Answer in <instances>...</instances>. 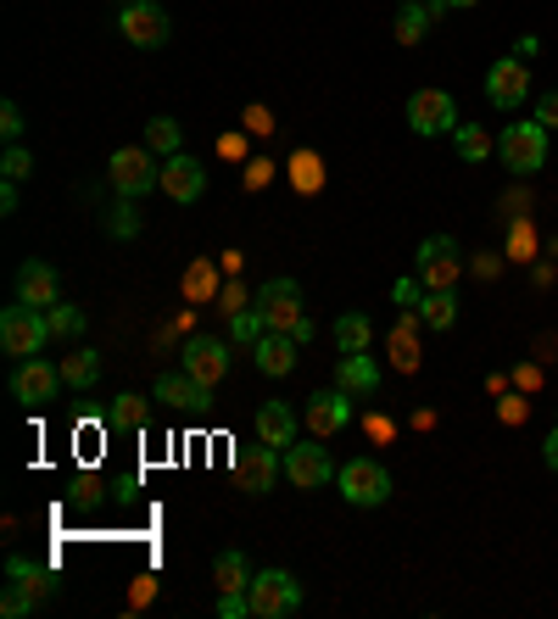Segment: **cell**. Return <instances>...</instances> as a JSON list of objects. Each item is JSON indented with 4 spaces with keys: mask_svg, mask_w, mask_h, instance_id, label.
Instances as JSON below:
<instances>
[{
    "mask_svg": "<svg viewBox=\"0 0 558 619\" xmlns=\"http://www.w3.org/2000/svg\"><path fill=\"white\" fill-rule=\"evenodd\" d=\"M257 313L268 318V330L296 335V341L307 346L313 324H307V313H302V285H296V279H268V285H263V296H257Z\"/></svg>",
    "mask_w": 558,
    "mask_h": 619,
    "instance_id": "obj_1",
    "label": "cell"
},
{
    "mask_svg": "<svg viewBox=\"0 0 558 619\" xmlns=\"http://www.w3.org/2000/svg\"><path fill=\"white\" fill-rule=\"evenodd\" d=\"M246 597H252V619H285L302 608V580L291 569H257Z\"/></svg>",
    "mask_w": 558,
    "mask_h": 619,
    "instance_id": "obj_2",
    "label": "cell"
},
{
    "mask_svg": "<svg viewBox=\"0 0 558 619\" xmlns=\"http://www.w3.org/2000/svg\"><path fill=\"white\" fill-rule=\"evenodd\" d=\"M51 341V318L46 307H29V302H12L0 313V346L12 357H40V346Z\"/></svg>",
    "mask_w": 558,
    "mask_h": 619,
    "instance_id": "obj_3",
    "label": "cell"
},
{
    "mask_svg": "<svg viewBox=\"0 0 558 619\" xmlns=\"http://www.w3.org/2000/svg\"><path fill=\"white\" fill-rule=\"evenodd\" d=\"M107 174H112L118 196H129V202H140L146 190H163V163H157L151 146H124V151H112Z\"/></svg>",
    "mask_w": 558,
    "mask_h": 619,
    "instance_id": "obj_4",
    "label": "cell"
},
{
    "mask_svg": "<svg viewBox=\"0 0 558 619\" xmlns=\"http://www.w3.org/2000/svg\"><path fill=\"white\" fill-rule=\"evenodd\" d=\"M335 485H341V497H346L352 508H380V502L391 497V469H385L380 458H346V463L335 469Z\"/></svg>",
    "mask_w": 558,
    "mask_h": 619,
    "instance_id": "obj_5",
    "label": "cell"
},
{
    "mask_svg": "<svg viewBox=\"0 0 558 619\" xmlns=\"http://www.w3.org/2000/svg\"><path fill=\"white\" fill-rule=\"evenodd\" d=\"M497 157H502V168L513 174V179H525V174H536L541 163H547V129L530 118V124H508L502 135H497Z\"/></svg>",
    "mask_w": 558,
    "mask_h": 619,
    "instance_id": "obj_6",
    "label": "cell"
},
{
    "mask_svg": "<svg viewBox=\"0 0 558 619\" xmlns=\"http://www.w3.org/2000/svg\"><path fill=\"white\" fill-rule=\"evenodd\" d=\"M118 29H124V40L140 46V51H157V46H168V35H174V23H168V12L157 7V0H129L124 18H118Z\"/></svg>",
    "mask_w": 558,
    "mask_h": 619,
    "instance_id": "obj_7",
    "label": "cell"
},
{
    "mask_svg": "<svg viewBox=\"0 0 558 619\" xmlns=\"http://www.w3.org/2000/svg\"><path fill=\"white\" fill-rule=\"evenodd\" d=\"M408 129L413 135H452L458 129V107L447 90H413L408 96Z\"/></svg>",
    "mask_w": 558,
    "mask_h": 619,
    "instance_id": "obj_8",
    "label": "cell"
},
{
    "mask_svg": "<svg viewBox=\"0 0 558 619\" xmlns=\"http://www.w3.org/2000/svg\"><path fill=\"white\" fill-rule=\"evenodd\" d=\"M302 419H307V430L319 435V441H330V435H341L346 424H352V391H313L307 402H302Z\"/></svg>",
    "mask_w": 558,
    "mask_h": 619,
    "instance_id": "obj_9",
    "label": "cell"
},
{
    "mask_svg": "<svg viewBox=\"0 0 558 619\" xmlns=\"http://www.w3.org/2000/svg\"><path fill=\"white\" fill-rule=\"evenodd\" d=\"M285 469V458H280V446H268V441H246V446H235V480H241V491H268L274 485V474Z\"/></svg>",
    "mask_w": 558,
    "mask_h": 619,
    "instance_id": "obj_10",
    "label": "cell"
},
{
    "mask_svg": "<svg viewBox=\"0 0 558 619\" xmlns=\"http://www.w3.org/2000/svg\"><path fill=\"white\" fill-rule=\"evenodd\" d=\"M57 385H62V369H51L46 357H18V369H12V396L18 402L46 407V402H57Z\"/></svg>",
    "mask_w": 558,
    "mask_h": 619,
    "instance_id": "obj_11",
    "label": "cell"
},
{
    "mask_svg": "<svg viewBox=\"0 0 558 619\" xmlns=\"http://www.w3.org/2000/svg\"><path fill=\"white\" fill-rule=\"evenodd\" d=\"M285 480L296 485V491H319V485H330L335 480V463H330V452L319 446V441H307V446H285Z\"/></svg>",
    "mask_w": 558,
    "mask_h": 619,
    "instance_id": "obj_12",
    "label": "cell"
},
{
    "mask_svg": "<svg viewBox=\"0 0 558 619\" xmlns=\"http://www.w3.org/2000/svg\"><path fill=\"white\" fill-rule=\"evenodd\" d=\"M525 96H530V68H525L519 57L491 62V73H486V101L502 107V112H513V107H525Z\"/></svg>",
    "mask_w": 558,
    "mask_h": 619,
    "instance_id": "obj_13",
    "label": "cell"
},
{
    "mask_svg": "<svg viewBox=\"0 0 558 619\" xmlns=\"http://www.w3.org/2000/svg\"><path fill=\"white\" fill-rule=\"evenodd\" d=\"M419 279H424V291H452V279H458V240L430 235L419 246Z\"/></svg>",
    "mask_w": 558,
    "mask_h": 619,
    "instance_id": "obj_14",
    "label": "cell"
},
{
    "mask_svg": "<svg viewBox=\"0 0 558 619\" xmlns=\"http://www.w3.org/2000/svg\"><path fill=\"white\" fill-rule=\"evenodd\" d=\"M163 190H168V202L190 207V202H202V190H207V168H202L196 157H168V163H163Z\"/></svg>",
    "mask_w": 558,
    "mask_h": 619,
    "instance_id": "obj_15",
    "label": "cell"
},
{
    "mask_svg": "<svg viewBox=\"0 0 558 619\" xmlns=\"http://www.w3.org/2000/svg\"><path fill=\"white\" fill-rule=\"evenodd\" d=\"M185 369H190L202 385H218V380L229 374V346L213 341V335H190V341H185Z\"/></svg>",
    "mask_w": 558,
    "mask_h": 619,
    "instance_id": "obj_16",
    "label": "cell"
},
{
    "mask_svg": "<svg viewBox=\"0 0 558 619\" xmlns=\"http://www.w3.org/2000/svg\"><path fill=\"white\" fill-rule=\"evenodd\" d=\"M157 402H168V407H207L213 402V385H202L190 369H174V374H157V391H151Z\"/></svg>",
    "mask_w": 558,
    "mask_h": 619,
    "instance_id": "obj_17",
    "label": "cell"
},
{
    "mask_svg": "<svg viewBox=\"0 0 558 619\" xmlns=\"http://www.w3.org/2000/svg\"><path fill=\"white\" fill-rule=\"evenodd\" d=\"M57 296H62V279H57L51 263H23V268H18V302H29V307H57Z\"/></svg>",
    "mask_w": 558,
    "mask_h": 619,
    "instance_id": "obj_18",
    "label": "cell"
},
{
    "mask_svg": "<svg viewBox=\"0 0 558 619\" xmlns=\"http://www.w3.org/2000/svg\"><path fill=\"white\" fill-rule=\"evenodd\" d=\"M296 335H280V330H268L263 341H257V369L268 374V380H285L291 369H296Z\"/></svg>",
    "mask_w": 558,
    "mask_h": 619,
    "instance_id": "obj_19",
    "label": "cell"
},
{
    "mask_svg": "<svg viewBox=\"0 0 558 619\" xmlns=\"http://www.w3.org/2000/svg\"><path fill=\"white\" fill-rule=\"evenodd\" d=\"M335 385L352 391V396H374V391H380V363L363 357V352H346V357L335 363Z\"/></svg>",
    "mask_w": 558,
    "mask_h": 619,
    "instance_id": "obj_20",
    "label": "cell"
},
{
    "mask_svg": "<svg viewBox=\"0 0 558 619\" xmlns=\"http://www.w3.org/2000/svg\"><path fill=\"white\" fill-rule=\"evenodd\" d=\"M257 441H268V446H291L296 441V413L285 407V402H263L257 407Z\"/></svg>",
    "mask_w": 558,
    "mask_h": 619,
    "instance_id": "obj_21",
    "label": "cell"
},
{
    "mask_svg": "<svg viewBox=\"0 0 558 619\" xmlns=\"http://www.w3.org/2000/svg\"><path fill=\"white\" fill-rule=\"evenodd\" d=\"M430 23H435L430 0H402V12H397V40H402V46H419Z\"/></svg>",
    "mask_w": 558,
    "mask_h": 619,
    "instance_id": "obj_22",
    "label": "cell"
},
{
    "mask_svg": "<svg viewBox=\"0 0 558 619\" xmlns=\"http://www.w3.org/2000/svg\"><path fill=\"white\" fill-rule=\"evenodd\" d=\"M419 318H424L430 330H452V324H458V296H452V291H424V296H419Z\"/></svg>",
    "mask_w": 558,
    "mask_h": 619,
    "instance_id": "obj_23",
    "label": "cell"
},
{
    "mask_svg": "<svg viewBox=\"0 0 558 619\" xmlns=\"http://www.w3.org/2000/svg\"><path fill=\"white\" fill-rule=\"evenodd\" d=\"M369 341H374V324H369L363 313H341V318H335V346H341V357H346V352H369Z\"/></svg>",
    "mask_w": 558,
    "mask_h": 619,
    "instance_id": "obj_24",
    "label": "cell"
},
{
    "mask_svg": "<svg viewBox=\"0 0 558 619\" xmlns=\"http://www.w3.org/2000/svg\"><path fill=\"white\" fill-rule=\"evenodd\" d=\"M213 580H218V591H246L252 586V563H246V552H218V563H213Z\"/></svg>",
    "mask_w": 558,
    "mask_h": 619,
    "instance_id": "obj_25",
    "label": "cell"
},
{
    "mask_svg": "<svg viewBox=\"0 0 558 619\" xmlns=\"http://www.w3.org/2000/svg\"><path fill=\"white\" fill-rule=\"evenodd\" d=\"M62 380H68L74 391L96 385V380H101V357H96V352H85V346H74V357L62 363Z\"/></svg>",
    "mask_w": 558,
    "mask_h": 619,
    "instance_id": "obj_26",
    "label": "cell"
},
{
    "mask_svg": "<svg viewBox=\"0 0 558 619\" xmlns=\"http://www.w3.org/2000/svg\"><path fill=\"white\" fill-rule=\"evenodd\" d=\"M179 140H185V135H179L174 118H151V124H146V146H151L157 157H179Z\"/></svg>",
    "mask_w": 558,
    "mask_h": 619,
    "instance_id": "obj_27",
    "label": "cell"
},
{
    "mask_svg": "<svg viewBox=\"0 0 558 619\" xmlns=\"http://www.w3.org/2000/svg\"><path fill=\"white\" fill-rule=\"evenodd\" d=\"M452 135H458L452 146H458L463 163H486V157H491V135H486L480 124H463V129H452Z\"/></svg>",
    "mask_w": 558,
    "mask_h": 619,
    "instance_id": "obj_28",
    "label": "cell"
},
{
    "mask_svg": "<svg viewBox=\"0 0 558 619\" xmlns=\"http://www.w3.org/2000/svg\"><path fill=\"white\" fill-rule=\"evenodd\" d=\"M291 185H296L302 196H319V190H324V163H319L313 151H302V157L291 163Z\"/></svg>",
    "mask_w": 558,
    "mask_h": 619,
    "instance_id": "obj_29",
    "label": "cell"
},
{
    "mask_svg": "<svg viewBox=\"0 0 558 619\" xmlns=\"http://www.w3.org/2000/svg\"><path fill=\"white\" fill-rule=\"evenodd\" d=\"M46 318H51V335H57V341H79V335H85V313L68 307V302L46 307Z\"/></svg>",
    "mask_w": 558,
    "mask_h": 619,
    "instance_id": "obj_30",
    "label": "cell"
},
{
    "mask_svg": "<svg viewBox=\"0 0 558 619\" xmlns=\"http://www.w3.org/2000/svg\"><path fill=\"white\" fill-rule=\"evenodd\" d=\"M229 335H235L241 346H257V341L268 335V318H263V313H246V307H235V313H229Z\"/></svg>",
    "mask_w": 558,
    "mask_h": 619,
    "instance_id": "obj_31",
    "label": "cell"
},
{
    "mask_svg": "<svg viewBox=\"0 0 558 619\" xmlns=\"http://www.w3.org/2000/svg\"><path fill=\"white\" fill-rule=\"evenodd\" d=\"M213 291H218V268H213L207 257L190 263V274H185V296H190V302H207Z\"/></svg>",
    "mask_w": 558,
    "mask_h": 619,
    "instance_id": "obj_32",
    "label": "cell"
},
{
    "mask_svg": "<svg viewBox=\"0 0 558 619\" xmlns=\"http://www.w3.org/2000/svg\"><path fill=\"white\" fill-rule=\"evenodd\" d=\"M391 357H397V369H402V374H413V369H419V341H413V324H397V330H391Z\"/></svg>",
    "mask_w": 558,
    "mask_h": 619,
    "instance_id": "obj_33",
    "label": "cell"
},
{
    "mask_svg": "<svg viewBox=\"0 0 558 619\" xmlns=\"http://www.w3.org/2000/svg\"><path fill=\"white\" fill-rule=\"evenodd\" d=\"M107 229H112L118 240H135V235H140V213H135V202H129V196H124V207L112 213V224H107Z\"/></svg>",
    "mask_w": 558,
    "mask_h": 619,
    "instance_id": "obj_34",
    "label": "cell"
},
{
    "mask_svg": "<svg viewBox=\"0 0 558 619\" xmlns=\"http://www.w3.org/2000/svg\"><path fill=\"white\" fill-rule=\"evenodd\" d=\"M35 174V157L23 151V146H7V185H18V179H29Z\"/></svg>",
    "mask_w": 558,
    "mask_h": 619,
    "instance_id": "obj_35",
    "label": "cell"
},
{
    "mask_svg": "<svg viewBox=\"0 0 558 619\" xmlns=\"http://www.w3.org/2000/svg\"><path fill=\"white\" fill-rule=\"evenodd\" d=\"M0 608H7V613L18 619V613H29V608H35V591H29L23 580H12V591H7V602H0Z\"/></svg>",
    "mask_w": 558,
    "mask_h": 619,
    "instance_id": "obj_36",
    "label": "cell"
},
{
    "mask_svg": "<svg viewBox=\"0 0 558 619\" xmlns=\"http://www.w3.org/2000/svg\"><path fill=\"white\" fill-rule=\"evenodd\" d=\"M536 124H541V129H558V90H541V96H536Z\"/></svg>",
    "mask_w": 558,
    "mask_h": 619,
    "instance_id": "obj_37",
    "label": "cell"
},
{
    "mask_svg": "<svg viewBox=\"0 0 558 619\" xmlns=\"http://www.w3.org/2000/svg\"><path fill=\"white\" fill-rule=\"evenodd\" d=\"M140 419H146L140 396H118V407H112V424H140Z\"/></svg>",
    "mask_w": 558,
    "mask_h": 619,
    "instance_id": "obj_38",
    "label": "cell"
},
{
    "mask_svg": "<svg viewBox=\"0 0 558 619\" xmlns=\"http://www.w3.org/2000/svg\"><path fill=\"white\" fill-rule=\"evenodd\" d=\"M0 129H7V140L18 146V135H23V112H18V101H7V107H0Z\"/></svg>",
    "mask_w": 558,
    "mask_h": 619,
    "instance_id": "obj_39",
    "label": "cell"
},
{
    "mask_svg": "<svg viewBox=\"0 0 558 619\" xmlns=\"http://www.w3.org/2000/svg\"><path fill=\"white\" fill-rule=\"evenodd\" d=\"M402 307H419V296H424V279H397V291H391Z\"/></svg>",
    "mask_w": 558,
    "mask_h": 619,
    "instance_id": "obj_40",
    "label": "cell"
},
{
    "mask_svg": "<svg viewBox=\"0 0 558 619\" xmlns=\"http://www.w3.org/2000/svg\"><path fill=\"white\" fill-rule=\"evenodd\" d=\"M525 413H530V402H525V396H508V402H502V424H519Z\"/></svg>",
    "mask_w": 558,
    "mask_h": 619,
    "instance_id": "obj_41",
    "label": "cell"
},
{
    "mask_svg": "<svg viewBox=\"0 0 558 619\" xmlns=\"http://www.w3.org/2000/svg\"><path fill=\"white\" fill-rule=\"evenodd\" d=\"M263 185H268V163H252L246 168V190H263Z\"/></svg>",
    "mask_w": 558,
    "mask_h": 619,
    "instance_id": "obj_42",
    "label": "cell"
},
{
    "mask_svg": "<svg viewBox=\"0 0 558 619\" xmlns=\"http://www.w3.org/2000/svg\"><path fill=\"white\" fill-rule=\"evenodd\" d=\"M541 458H547V469H558V424H552V435H547V446H541Z\"/></svg>",
    "mask_w": 558,
    "mask_h": 619,
    "instance_id": "obj_43",
    "label": "cell"
},
{
    "mask_svg": "<svg viewBox=\"0 0 558 619\" xmlns=\"http://www.w3.org/2000/svg\"><path fill=\"white\" fill-rule=\"evenodd\" d=\"M246 129H257V135H263V129H268V112H257V107H246Z\"/></svg>",
    "mask_w": 558,
    "mask_h": 619,
    "instance_id": "obj_44",
    "label": "cell"
},
{
    "mask_svg": "<svg viewBox=\"0 0 558 619\" xmlns=\"http://www.w3.org/2000/svg\"><path fill=\"white\" fill-rule=\"evenodd\" d=\"M525 252H530V229L519 224V229H513V257H525Z\"/></svg>",
    "mask_w": 558,
    "mask_h": 619,
    "instance_id": "obj_45",
    "label": "cell"
},
{
    "mask_svg": "<svg viewBox=\"0 0 558 619\" xmlns=\"http://www.w3.org/2000/svg\"><path fill=\"white\" fill-rule=\"evenodd\" d=\"M447 7H480V0H447Z\"/></svg>",
    "mask_w": 558,
    "mask_h": 619,
    "instance_id": "obj_46",
    "label": "cell"
}]
</instances>
